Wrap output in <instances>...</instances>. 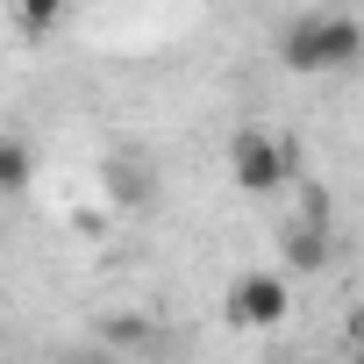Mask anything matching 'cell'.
Returning <instances> with one entry per match:
<instances>
[{"instance_id":"cell-6","label":"cell","mask_w":364,"mask_h":364,"mask_svg":"<svg viewBox=\"0 0 364 364\" xmlns=\"http://www.w3.org/2000/svg\"><path fill=\"white\" fill-rule=\"evenodd\" d=\"M350 336H357V350H364V321H357V328H350Z\"/></svg>"},{"instance_id":"cell-4","label":"cell","mask_w":364,"mask_h":364,"mask_svg":"<svg viewBox=\"0 0 364 364\" xmlns=\"http://www.w3.org/2000/svg\"><path fill=\"white\" fill-rule=\"evenodd\" d=\"M0 186H8V193H22V186H29V143H22V136L0 143Z\"/></svg>"},{"instance_id":"cell-5","label":"cell","mask_w":364,"mask_h":364,"mask_svg":"<svg viewBox=\"0 0 364 364\" xmlns=\"http://www.w3.org/2000/svg\"><path fill=\"white\" fill-rule=\"evenodd\" d=\"M314 264H321V236H314V229H300V236L286 243V279H293V272H314Z\"/></svg>"},{"instance_id":"cell-2","label":"cell","mask_w":364,"mask_h":364,"mask_svg":"<svg viewBox=\"0 0 364 364\" xmlns=\"http://www.w3.org/2000/svg\"><path fill=\"white\" fill-rule=\"evenodd\" d=\"M293 164H300V150L286 143V136H272V129H236L229 136V178L243 193H279V186H293Z\"/></svg>"},{"instance_id":"cell-3","label":"cell","mask_w":364,"mask_h":364,"mask_svg":"<svg viewBox=\"0 0 364 364\" xmlns=\"http://www.w3.org/2000/svg\"><path fill=\"white\" fill-rule=\"evenodd\" d=\"M222 314H229V328L272 336V328H286V314H293V279H286V272H243V279L229 286Z\"/></svg>"},{"instance_id":"cell-1","label":"cell","mask_w":364,"mask_h":364,"mask_svg":"<svg viewBox=\"0 0 364 364\" xmlns=\"http://www.w3.org/2000/svg\"><path fill=\"white\" fill-rule=\"evenodd\" d=\"M364 58V22L343 8H300L279 29V65L286 72H350Z\"/></svg>"}]
</instances>
